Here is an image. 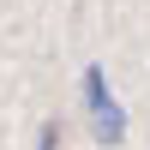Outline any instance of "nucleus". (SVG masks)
<instances>
[{
  "mask_svg": "<svg viewBox=\"0 0 150 150\" xmlns=\"http://www.w3.org/2000/svg\"><path fill=\"white\" fill-rule=\"evenodd\" d=\"M84 114H90L96 144H120L126 138V108H120V96L108 90V72L102 66H84Z\"/></svg>",
  "mask_w": 150,
  "mask_h": 150,
  "instance_id": "f257e3e1",
  "label": "nucleus"
},
{
  "mask_svg": "<svg viewBox=\"0 0 150 150\" xmlns=\"http://www.w3.org/2000/svg\"><path fill=\"white\" fill-rule=\"evenodd\" d=\"M36 150H60V132H54V126H42V132H36Z\"/></svg>",
  "mask_w": 150,
  "mask_h": 150,
  "instance_id": "f03ea898",
  "label": "nucleus"
}]
</instances>
